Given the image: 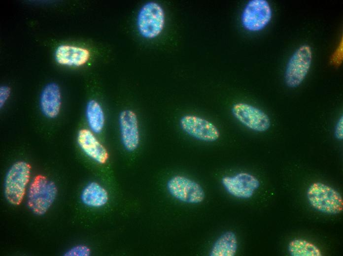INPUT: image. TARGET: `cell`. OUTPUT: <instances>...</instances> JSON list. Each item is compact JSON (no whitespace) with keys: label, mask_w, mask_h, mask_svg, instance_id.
<instances>
[{"label":"cell","mask_w":343,"mask_h":256,"mask_svg":"<svg viewBox=\"0 0 343 256\" xmlns=\"http://www.w3.org/2000/svg\"><path fill=\"white\" fill-rule=\"evenodd\" d=\"M57 192V188L54 182L44 175H37L29 188L28 206L35 215H43L54 202Z\"/></svg>","instance_id":"obj_1"},{"label":"cell","mask_w":343,"mask_h":256,"mask_svg":"<svg viewBox=\"0 0 343 256\" xmlns=\"http://www.w3.org/2000/svg\"><path fill=\"white\" fill-rule=\"evenodd\" d=\"M31 166L24 161L14 163L8 170L4 180V192L11 204L20 205L25 195L31 176Z\"/></svg>","instance_id":"obj_2"},{"label":"cell","mask_w":343,"mask_h":256,"mask_svg":"<svg viewBox=\"0 0 343 256\" xmlns=\"http://www.w3.org/2000/svg\"><path fill=\"white\" fill-rule=\"evenodd\" d=\"M307 197L315 210L327 214H337L343 209L341 194L332 187L321 183L311 184L307 191Z\"/></svg>","instance_id":"obj_3"},{"label":"cell","mask_w":343,"mask_h":256,"mask_svg":"<svg viewBox=\"0 0 343 256\" xmlns=\"http://www.w3.org/2000/svg\"><path fill=\"white\" fill-rule=\"evenodd\" d=\"M165 16L162 6L155 1H149L140 8L137 25L140 35L147 39L156 37L164 27Z\"/></svg>","instance_id":"obj_4"},{"label":"cell","mask_w":343,"mask_h":256,"mask_svg":"<svg viewBox=\"0 0 343 256\" xmlns=\"http://www.w3.org/2000/svg\"><path fill=\"white\" fill-rule=\"evenodd\" d=\"M311 47L308 44L300 46L289 59L285 70L284 80L287 86H299L307 75L312 62Z\"/></svg>","instance_id":"obj_5"},{"label":"cell","mask_w":343,"mask_h":256,"mask_svg":"<svg viewBox=\"0 0 343 256\" xmlns=\"http://www.w3.org/2000/svg\"><path fill=\"white\" fill-rule=\"evenodd\" d=\"M272 10L266 0H251L245 5L241 21L246 30L256 32L262 30L270 22Z\"/></svg>","instance_id":"obj_6"},{"label":"cell","mask_w":343,"mask_h":256,"mask_svg":"<svg viewBox=\"0 0 343 256\" xmlns=\"http://www.w3.org/2000/svg\"><path fill=\"white\" fill-rule=\"evenodd\" d=\"M167 187L173 197L183 202L199 203L205 198V193L201 185L183 176L172 177L168 181Z\"/></svg>","instance_id":"obj_7"},{"label":"cell","mask_w":343,"mask_h":256,"mask_svg":"<svg viewBox=\"0 0 343 256\" xmlns=\"http://www.w3.org/2000/svg\"><path fill=\"white\" fill-rule=\"evenodd\" d=\"M234 117L249 129L257 131L267 130L271 125L269 116L261 109L245 103L235 104L232 108Z\"/></svg>","instance_id":"obj_8"},{"label":"cell","mask_w":343,"mask_h":256,"mask_svg":"<svg viewBox=\"0 0 343 256\" xmlns=\"http://www.w3.org/2000/svg\"><path fill=\"white\" fill-rule=\"evenodd\" d=\"M180 126L185 133L199 140L213 142L220 136L218 129L213 123L199 116L185 115L180 120Z\"/></svg>","instance_id":"obj_9"},{"label":"cell","mask_w":343,"mask_h":256,"mask_svg":"<svg viewBox=\"0 0 343 256\" xmlns=\"http://www.w3.org/2000/svg\"><path fill=\"white\" fill-rule=\"evenodd\" d=\"M221 182L229 193L242 199L250 198L260 186L256 177L245 172H241L233 176H224Z\"/></svg>","instance_id":"obj_10"},{"label":"cell","mask_w":343,"mask_h":256,"mask_svg":"<svg viewBox=\"0 0 343 256\" xmlns=\"http://www.w3.org/2000/svg\"><path fill=\"white\" fill-rule=\"evenodd\" d=\"M119 124L121 140L125 149L130 152L135 151L139 142L137 118L134 112L125 110L120 112Z\"/></svg>","instance_id":"obj_11"},{"label":"cell","mask_w":343,"mask_h":256,"mask_svg":"<svg viewBox=\"0 0 343 256\" xmlns=\"http://www.w3.org/2000/svg\"><path fill=\"white\" fill-rule=\"evenodd\" d=\"M77 141L84 154L96 162L104 164L107 160L106 149L90 129H80L77 134Z\"/></svg>","instance_id":"obj_12"},{"label":"cell","mask_w":343,"mask_h":256,"mask_svg":"<svg viewBox=\"0 0 343 256\" xmlns=\"http://www.w3.org/2000/svg\"><path fill=\"white\" fill-rule=\"evenodd\" d=\"M90 58V53L87 49L70 45H61L55 52V58L59 64L70 66H82Z\"/></svg>","instance_id":"obj_13"},{"label":"cell","mask_w":343,"mask_h":256,"mask_svg":"<svg viewBox=\"0 0 343 256\" xmlns=\"http://www.w3.org/2000/svg\"><path fill=\"white\" fill-rule=\"evenodd\" d=\"M39 102L40 109L45 117H57L61 106V94L59 86L55 83L46 85L41 92Z\"/></svg>","instance_id":"obj_14"},{"label":"cell","mask_w":343,"mask_h":256,"mask_svg":"<svg viewBox=\"0 0 343 256\" xmlns=\"http://www.w3.org/2000/svg\"><path fill=\"white\" fill-rule=\"evenodd\" d=\"M83 203L91 207H100L104 205L108 200L106 190L97 182L89 183L81 194Z\"/></svg>","instance_id":"obj_15"},{"label":"cell","mask_w":343,"mask_h":256,"mask_svg":"<svg viewBox=\"0 0 343 256\" xmlns=\"http://www.w3.org/2000/svg\"><path fill=\"white\" fill-rule=\"evenodd\" d=\"M238 248L235 233L228 231L221 235L214 242L209 255L211 256H234Z\"/></svg>","instance_id":"obj_16"},{"label":"cell","mask_w":343,"mask_h":256,"mask_svg":"<svg viewBox=\"0 0 343 256\" xmlns=\"http://www.w3.org/2000/svg\"><path fill=\"white\" fill-rule=\"evenodd\" d=\"M85 114L90 130L94 133L101 132L104 126L105 116L100 104L96 100H90L86 105Z\"/></svg>","instance_id":"obj_17"},{"label":"cell","mask_w":343,"mask_h":256,"mask_svg":"<svg viewBox=\"0 0 343 256\" xmlns=\"http://www.w3.org/2000/svg\"><path fill=\"white\" fill-rule=\"evenodd\" d=\"M288 251L292 256H321L320 249L314 244L306 240L296 239L288 245Z\"/></svg>","instance_id":"obj_18"},{"label":"cell","mask_w":343,"mask_h":256,"mask_svg":"<svg viewBox=\"0 0 343 256\" xmlns=\"http://www.w3.org/2000/svg\"><path fill=\"white\" fill-rule=\"evenodd\" d=\"M91 254L90 249L87 246L80 245L73 247L67 251L66 256H89Z\"/></svg>","instance_id":"obj_19"},{"label":"cell","mask_w":343,"mask_h":256,"mask_svg":"<svg viewBox=\"0 0 343 256\" xmlns=\"http://www.w3.org/2000/svg\"><path fill=\"white\" fill-rule=\"evenodd\" d=\"M343 60V42H341L338 48L333 53L331 62L335 65H340Z\"/></svg>","instance_id":"obj_20"},{"label":"cell","mask_w":343,"mask_h":256,"mask_svg":"<svg viewBox=\"0 0 343 256\" xmlns=\"http://www.w3.org/2000/svg\"><path fill=\"white\" fill-rule=\"evenodd\" d=\"M10 94V89L7 86H1L0 88V106L2 107Z\"/></svg>","instance_id":"obj_21"},{"label":"cell","mask_w":343,"mask_h":256,"mask_svg":"<svg viewBox=\"0 0 343 256\" xmlns=\"http://www.w3.org/2000/svg\"><path fill=\"white\" fill-rule=\"evenodd\" d=\"M335 135L336 137L342 140L343 138V117L342 116L338 121L335 127Z\"/></svg>","instance_id":"obj_22"}]
</instances>
